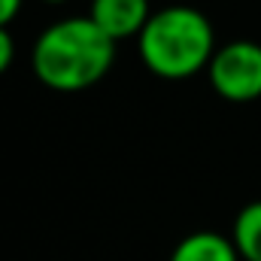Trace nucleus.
<instances>
[{"mask_svg":"<svg viewBox=\"0 0 261 261\" xmlns=\"http://www.w3.org/2000/svg\"><path fill=\"white\" fill-rule=\"evenodd\" d=\"M34 76L52 91H82L97 85L116 61L110 40L88 15H70L49 24L34 43Z\"/></svg>","mask_w":261,"mask_h":261,"instance_id":"nucleus-1","label":"nucleus"},{"mask_svg":"<svg viewBox=\"0 0 261 261\" xmlns=\"http://www.w3.org/2000/svg\"><path fill=\"white\" fill-rule=\"evenodd\" d=\"M140 58L161 79H192L206 70L216 55V34L210 18L195 6H164L152 12L137 37Z\"/></svg>","mask_w":261,"mask_h":261,"instance_id":"nucleus-2","label":"nucleus"},{"mask_svg":"<svg viewBox=\"0 0 261 261\" xmlns=\"http://www.w3.org/2000/svg\"><path fill=\"white\" fill-rule=\"evenodd\" d=\"M210 85L222 100L249 103L261 97V43L234 40L216 49L206 67Z\"/></svg>","mask_w":261,"mask_h":261,"instance_id":"nucleus-3","label":"nucleus"},{"mask_svg":"<svg viewBox=\"0 0 261 261\" xmlns=\"http://www.w3.org/2000/svg\"><path fill=\"white\" fill-rule=\"evenodd\" d=\"M88 18L110 37V40H128L140 37L146 21L152 18L149 0H91Z\"/></svg>","mask_w":261,"mask_h":261,"instance_id":"nucleus-4","label":"nucleus"},{"mask_svg":"<svg viewBox=\"0 0 261 261\" xmlns=\"http://www.w3.org/2000/svg\"><path fill=\"white\" fill-rule=\"evenodd\" d=\"M170 261H243L234 240L219 231H195L182 237L173 249Z\"/></svg>","mask_w":261,"mask_h":261,"instance_id":"nucleus-5","label":"nucleus"},{"mask_svg":"<svg viewBox=\"0 0 261 261\" xmlns=\"http://www.w3.org/2000/svg\"><path fill=\"white\" fill-rule=\"evenodd\" d=\"M231 240L243 261H261V200L246 203L237 213Z\"/></svg>","mask_w":261,"mask_h":261,"instance_id":"nucleus-6","label":"nucleus"},{"mask_svg":"<svg viewBox=\"0 0 261 261\" xmlns=\"http://www.w3.org/2000/svg\"><path fill=\"white\" fill-rule=\"evenodd\" d=\"M12 58H15V40H12L9 28H0V76L9 70Z\"/></svg>","mask_w":261,"mask_h":261,"instance_id":"nucleus-7","label":"nucleus"},{"mask_svg":"<svg viewBox=\"0 0 261 261\" xmlns=\"http://www.w3.org/2000/svg\"><path fill=\"white\" fill-rule=\"evenodd\" d=\"M21 0H0V28H9V21L18 15Z\"/></svg>","mask_w":261,"mask_h":261,"instance_id":"nucleus-8","label":"nucleus"},{"mask_svg":"<svg viewBox=\"0 0 261 261\" xmlns=\"http://www.w3.org/2000/svg\"><path fill=\"white\" fill-rule=\"evenodd\" d=\"M43 3H64V0H43Z\"/></svg>","mask_w":261,"mask_h":261,"instance_id":"nucleus-9","label":"nucleus"}]
</instances>
